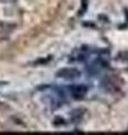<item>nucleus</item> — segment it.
Masks as SVG:
<instances>
[{"mask_svg":"<svg viewBox=\"0 0 128 135\" xmlns=\"http://www.w3.org/2000/svg\"><path fill=\"white\" fill-rule=\"evenodd\" d=\"M57 78H62V79H76L81 75V71L75 69V68H63V69L58 70L56 72Z\"/></svg>","mask_w":128,"mask_h":135,"instance_id":"obj_1","label":"nucleus"},{"mask_svg":"<svg viewBox=\"0 0 128 135\" xmlns=\"http://www.w3.org/2000/svg\"><path fill=\"white\" fill-rule=\"evenodd\" d=\"M69 90L71 92L72 97H74L76 99H81L85 96V94L88 92V88L84 84H72L69 88Z\"/></svg>","mask_w":128,"mask_h":135,"instance_id":"obj_2","label":"nucleus"},{"mask_svg":"<svg viewBox=\"0 0 128 135\" xmlns=\"http://www.w3.org/2000/svg\"><path fill=\"white\" fill-rule=\"evenodd\" d=\"M16 0H0V2H5V3H10V2H15Z\"/></svg>","mask_w":128,"mask_h":135,"instance_id":"obj_3","label":"nucleus"}]
</instances>
